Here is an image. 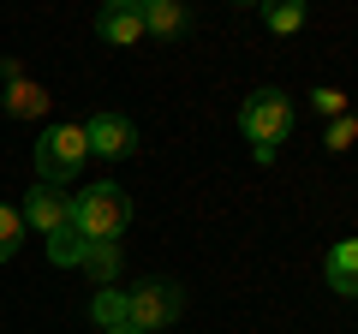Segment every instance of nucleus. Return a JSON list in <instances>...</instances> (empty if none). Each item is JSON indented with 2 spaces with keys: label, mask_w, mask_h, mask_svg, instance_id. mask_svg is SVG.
<instances>
[{
  "label": "nucleus",
  "mask_w": 358,
  "mask_h": 334,
  "mask_svg": "<svg viewBox=\"0 0 358 334\" xmlns=\"http://www.w3.org/2000/svg\"><path fill=\"white\" fill-rule=\"evenodd\" d=\"M239 131L257 143V161H275V150H281L287 131H293V96L275 90V84L251 90V96H245V108H239Z\"/></svg>",
  "instance_id": "obj_1"
},
{
  "label": "nucleus",
  "mask_w": 358,
  "mask_h": 334,
  "mask_svg": "<svg viewBox=\"0 0 358 334\" xmlns=\"http://www.w3.org/2000/svg\"><path fill=\"white\" fill-rule=\"evenodd\" d=\"M126 221H131V197L120 191L114 180H96V185H84V191L72 197V227L84 233L90 245L96 239H120Z\"/></svg>",
  "instance_id": "obj_2"
},
{
  "label": "nucleus",
  "mask_w": 358,
  "mask_h": 334,
  "mask_svg": "<svg viewBox=\"0 0 358 334\" xmlns=\"http://www.w3.org/2000/svg\"><path fill=\"white\" fill-rule=\"evenodd\" d=\"M90 161V138H84V126H48L36 138V173H42V185H54L60 191L66 180H78V167Z\"/></svg>",
  "instance_id": "obj_3"
},
{
  "label": "nucleus",
  "mask_w": 358,
  "mask_h": 334,
  "mask_svg": "<svg viewBox=\"0 0 358 334\" xmlns=\"http://www.w3.org/2000/svg\"><path fill=\"white\" fill-rule=\"evenodd\" d=\"M179 310H185L179 281H143V286H131V293H126V322L138 334H162Z\"/></svg>",
  "instance_id": "obj_4"
},
{
  "label": "nucleus",
  "mask_w": 358,
  "mask_h": 334,
  "mask_svg": "<svg viewBox=\"0 0 358 334\" xmlns=\"http://www.w3.org/2000/svg\"><path fill=\"white\" fill-rule=\"evenodd\" d=\"M84 138H90V155H102V161H126V155H138V126H131L126 114L84 119Z\"/></svg>",
  "instance_id": "obj_5"
},
{
  "label": "nucleus",
  "mask_w": 358,
  "mask_h": 334,
  "mask_svg": "<svg viewBox=\"0 0 358 334\" xmlns=\"http://www.w3.org/2000/svg\"><path fill=\"white\" fill-rule=\"evenodd\" d=\"M96 36H102L108 48L143 42V0H108L102 13H96Z\"/></svg>",
  "instance_id": "obj_6"
},
{
  "label": "nucleus",
  "mask_w": 358,
  "mask_h": 334,
  "mask_svg": "<svg viewBox=\"0 0 358 334\" xmlns=\"http://www.w3.org/2000/svg\"><path fill=\"white\" fill-rule=\"evenodd\" d=\"M0 78H6V96H0V102H6V114H13V119H42V114H48V90H42L36 78H24V66H18V60L0 66Z\"/></svg>",
  "instance_id": "obj_7"
},
{
  "label": "nucleus",
  "mask_w": 358,
  "mask_h": 334,
  "mask_svg": "<svg viewBox=\"0 0 358 334\" xmlns=\"http://www.w3.org/2000/svg\"><path fill=\"white\" fill-rule=\"evenodd\" d=\"M18 215H24V227H36L42 239H48V233L72 215V197H60L54 185H36V191H24V209H18Z\"/></svg>",
  "instance_id": "obj_8"
},
{
  "label": "nucleus",
  "mask_w": 358,
  "mask_h": 334,
  "mask_svg": "<svg viewBox=\"0 0 358 334\" xmlns=\"http://www.w3.org/2000/svg\"><path fill=\"white\" fill-rule=\"evenodd\" d=\"M322 275H329V286L341 298H358V239H341L329 251V263H322Z\"/></svg>",
  "instance_id": "obj_9"
},
{
  "label": "nucleus",
  "mask_w": 358,
  "mask_h": 334,
  "mask_svg": "<svg viewBox=\"0 0 358 334\" xmlns=\"http://www.w3.org/2000/svg\"><path fill=\"white\" fill-rule=\"evenodd\" d=\"M84 251H90V239L72 227V215H66L60 227L48 233V263H54V269H78V263H84Z\"/></svg>",
  "instance_id": "obj_10"
},
{
  "label": "nucleus",
  "mask_w": 358,
  "mask_h": 334,
  "mask_svg": "<svg viewBox=\"0 0 358 334\" xmlns=\"http://www.w3.org/2000/svg\"><path fill=\"white\" fill-rule=\"evenodd\" d=\"M185 6L179 0H143V36H185Z\"/></svg>",
  "instance_id": "obj_11"
},
{
  "label": "nucleus",
  "mask_w": 358,
  "mask_h": 334,
  "mask_svg": "<svg viewBox=\"0 0 358 334\" xmlns=\"http://www.w3.org/2000/svg\"><path fill=\"white\" fill-rule=\"evenodd\" d=\"M78 269H84L96 286H114V275H120V239H96V245L84 251V263H78Z\"/></svg>",
  "instance_id": "obj_12"
},
{
  "label": "nucleus",
  "mask_w": 358,
  "mask_h": 334,
  "mask_svg": "<svg viewBox=\"0 0 358 334\" xmlns=\"http://www.w3.org/2000/svg\"><path fill=\"white\" fill-rule=\"evenodd\" d=\"M90 317H96V328H126V293L120 286H102V293L90 298Z\"/></svg>",
  "instance_id": "obj_13"
},
{
  "label": "nucleus",
  "mask_w": 358,
  "mask_h": 334,
  "mask_svg": "<svg viewBox=\"0 0 358 334\" xmlns=\"http://www.w3.org/2000/svg\"><path fill=\"white\" fill-rule=\"evenodd\" d=\"M263 24L281 30V36H293V30H305V6H299V0H268V6H263Z\"/></svg>",
  "instance_id": "obj_14"
},
{
  "label": "nucleus",
  "mask_w": 358,
  "mask_h": 334,
  "mask_svg": "<svg viewBox=\"0 0 358 334\" xmlns=\"http://www.w3.org/2000/svg\"><path fill=\"white\" fill-rule=\"evenodd\" d=\"M18 245H24V215L13 203H0V263H13Z\"/></svg>",
  "instance_id": "obj_15"
},
{
  "label": "nucleus",
  "mask_w": 358,
  "mask_h": 334,
  "mask_svg": "<svg viewBox=\"0 0 358 334\" xmlns=\"http://www.w3.org/2000/svg\"><path fill=\"white\" fill-rule=\"evenodd\" d=\"M310 102H317V108H322L329 119H341V114H346V96L334 90V84H322V90H310Z\"/></svg>",
  "instance_id": "obj_16"
},
{
  "label": "nucleus",
  "mask_w": 358,
  "mask_h": 334,
  "mask_svg": "<svg viewBox=\"0 0 358 334\" xmlns=\"http://www.w3.org/2000/svg\"><path fill=\"white\" fill-rule=\"evenodd\" d=\"M352 138H358V126H352V119H334V126H329V150H346Z\"/></svg>",
  "instance_id": "obj_17"
},
{
  "label": "nucleus",
  "mask_w": 358,
  "mask_h": 334,
  "mask_svg": "<svg viewBox=\"0 0 358 334\" xmlns=\"http://www.w3.org/2000/svg\"><path fill=\"white\" fill-rule=\"evenodd\" d=\"M108 334H138V328H131V322H126V328H108Z\"/></svg>",
  "instance_id": "obj_18"
}]
</instances>
